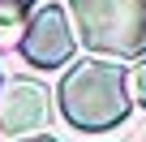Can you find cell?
<instances>
[{"label": "cell", "mask_w": 146, "mask_h": 142, "mask_svg": "<svg viewBox=\"0 0 146 142\" xmlns=\"http://www.w3.org/2000/svg\"><path fill=\"white\" fill-rule=\"evenodd\" d=\"M56 103H60V116L73 129L99 133V129H116L129 116L133 95H129V78H125L120 65H112V60H78L60 78Z\"/></svg>", "instance_id": "obj_1"}, {"label": "cell", "mask_w": 146, "mask_h": 142, "mask_svg": "<svg viewBox=\"0 0 146 142\" xmlns=\"http://www.w3.org/2000/svg\"><path fill=\"white\" fill-rule=\"evenodd\" d=\"M69 9L90 52L120 60L146 52V0H69Z\"/></svg>", "instance_id": "obj_2"}, {"label": "cell", "mask_w": 146, "mask_h": 142, "mask_svg": "<svg viewBox=\"0 0 146 142\" xmlns=\"http://www.w3.org/2000/svg\"><path fill=\"white\" fill-rule=\"evenodd\" d=\"M22 56H26L35 69H60V65L73 56V30H69V17H64L60 5H43V9L26 22Z\"/></svg>", "instance_id": "obj_3"}, {"label": "cell", "mask_w": 146, "mask_h": 142, "mask_svg": "<svg viewBox=\"0 0 146 142\" xmlns=\"http://www.w3.org/2000/svg\"><path fill=\"white\" fill-rule=\"evenodd\" d=\"M47 121V91L39 82H9V91L0 95V133H30L43 129Z\"/></svg>", "instance_id": "obj_4"}, {"label": "cell", "mask_w": 146, "mask_h": 142, "mask_svg": "<svg viewBox=\"0 0 146 142\" xmlns=\"http://www.w3.org/2000/svg\"><path fill=\"white\" fill-rule=\"evenodd\" d=\"M35 9V0H0V26H17Z\"/></svg>", "instance_id": "obj_5"}, {"label": "cell", "mask_w": 146, "mask_h": 142, "mask_svg": "<svg viewBox=\"0 0 146 142\" xmlns=\"http://www.w3.org/2000/svg\"><path fill=\"white\" fill-rule=\"evenodd\" d=\"M129 91H133V95H137V103L146 108V60L133 69V78H129Z\"/></svg>", "instance_id": "obj_6"}, {"label": "cell", "mask_w": 146, "mask_h": 142, "mask_svg": "<svg viewBox=\"0 0 146 142\" xmlns=\"http://www.w3.org/2000/svg\"><path fill=\"white\" fill-rule=\"evenodd\" d=\"M22 142H56V138H39V133H35V138H22Z\"/></svg>", "instance_id": "obj_7"}]
</instances>
